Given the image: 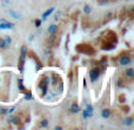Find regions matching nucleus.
I'll return each instance as SVG.
<instances>
[{"mask_svg": "<svg viewBox=\"0 0 134 130\" xmlns=\"http://www.w3.org/2000/svg\"><path fill=\"white\" fill-rule=\"evenodd\" d=\"M26 56H27V47L24 45L21 47V52H20V59H19V70L23 72L24 70V65H25V59H26Z\"/></svg>", "mask_w": 134, "mask_h": 130, "instance_id": "nucleus-1", "label": "nucleus"}, {"mask_svg": "<svg viewBox=\"0 0 134 130\" xmlns=\"http://www.w3.org/2000/svg\"><path fill=\"white\" fill-rule=\"evenodd\" d=\"M4 40H5V43H6L7 47H8L9 45L12 44V38L9 37V36H5V37H4Z\"/></svg>", "mask_w": 134, "mask_h": 130, "instance_id": "nucleus-15", "label": "nucleus"}, {"mask_svg": "<svg viewBox=\"0 0 134 130\" xmlns=\"http://www.w3.org/2000/svg\"><path fill=\"white\" fill-rule=\"evenodd\" d=\"M92 116H93V112L88 111V110H86V109L82 111V118L83 119H88V118H91Z\"/></svg>", "mask_w": 134, "mask_h": 130, "instance_id": "nucleus-11", "label": "nucleus"}, {"mask_svg": "<svg viewBox=\"0 0 134 130\" xmlns=\"http://www.w3.org/2000/svg\"><path fill=\"white\" fill-rule=\"evenodd\" d=\"M8 14L12 17V18H14V19H20L21 18V16L18 13V12H15V11H8Z\"/></svg>", "mask_w": 134, "mask_h": 130, "instance_id": "nucleus-13", "label": "nucleus"}, {"mask_svg": "<svg viewBox=\"0 0 134 130\" xmlns=\"http://www.w3.org/2000/svg\"><path fill=\"white\" fill-rule=\"evenodd\" d=\"M101 116L104 117V118H108V117L111 116V110L109 109H104L101 111Z\"/></svg>", "mask_w": 134, "mask_h": 130, "instance_id": "nucleus-12", "label": "nucleus"}, {"mask_svg": "<svg viewBox=\"0 0 134 130\" xmlns=\"http://www.w3.org/2000/svg\"><path fill=\"white\" fill-rule=\"evenodd\" d=\"M124 74H125V77H126V78H130V79H132L133 77H134V70L132 69V67H130V69L125 70V72H124Z\"/></svg>", "mask_w": 134, "mask_h": 130, "instance_id": "nucleus-8", "label": "nucleus"}, {"mask_svg": "<svg viewBox=\"0 0 134 130\" xmlns=\"http://www.w3.org/2000/svg\"><path fill=\"white\" fill-rule=\"evenodd\" d=\"M55 40H57V34L55 33H52V34L48 37V39H47V45H48V46H53Z\"/></svg>", "mask_w": 134, "mask_h": 130, "instance_id": "nucleus-7", "label": "nucleus"}, {"mask_svg": "<svg viewBox=\"0 0 134 130\" xmlns=\"http://www.w3.org/2000/svg\"><path fill=\"white\" fill-rule=\"evenodd\" d=\"M91 12H92V8H91L90 5H86L85 7H83V13L85 14H90Z\"/></svg>", "mask_w": 134, "mask_h": 130, "instance_id": "nucleus-17", "label": "nucleus"}, {"mask_svg": "<svg viewBox=\"0 0 134 130\" xmlns=\"http://www.w3.org/2000/svg\"><path fill=\"white\" fill-rule=\"evenodd\" d=\"M86 110H88V111H91V112H93V107L88 103V104H86Z\"/></svg>", "mask_w": 134, "mask_h": 130, "instance_id": "nucleus-22", "label": "nucleus"}, {"mask_svg": "<svg viewBox=\"0 0 134 130\" xmlns=\"http://www.w3.org/2000/svg\"><path fill=\"white\" fill-rule=\"evenodd\" d=\"M69 111H71L72 114H78V112L81 111V109H80V107H79L76 103H73V104L71 105V108H69Z\"/></svg>", "mask_w": 134, "mask_h": 130, "instance_id": "nucleus-5", "label": "nucleus"}, {"mask_svg": "<svg viewBox=\"0 0 134 130\" xmlns=\"http://www.w3.org/2000/svg\"><path fill=\"white\" fill-rule=\"evenodd\" d=\"M131 62H132V58H131V56H128V54H125V56H122L120 58V65H122V66H126V65L131 64Z\"/></svg>", "mask_w": 134, "mask_h": 130, "instance_id": "nucleus-3", "label": "nucleus"}, {"mask_svg": "<svg viewBox=\"0 0 134 130\" xmlns=\"http://www.w3.org/2000/svg\"><path fill=\"white\" fill-rule=\"evenodd\" d=\"M133 124V117H127V118H125V121H124V126L126 127H130Z\"/></svg>", "mask_w": 134, "mask_h": 130, "instance_id": "nucleus-14", "label": "nucleus"}, {"mask_svg": "<svg viewBox=\"0 0 134 130\" xmlns=\"http://www.w3.org/2000/svg\"><path fill=\"white\" fill-rule=\"evenodd\" d=\"M57 31H58V25L52 24V25L48 26V33L49 34H52V33H57Z\"/></svg>", "mask_w": 134, "mask_h": 130, "instance_id": "nucleus-9", "label": "nucleus"}, {"mask_svg": "<svg viewBox=\"0 0 134 130\" xmlns=\"http://www.w3.org/2000/svg\"><path fill=\"white\" fill-rule=\"evenodd\" d=\"M55 130H61V127H55Z\"/></svg>", "mask_w": 134, "mask_h": 130, "instance_id": "nucleus-25", "label": "nucleus"}, {"mask_svg": "<svg viewBox=\"0 0 134 130\" xmlns=\"http://www.w3.org/2000/svg\"><path fill=\"white\" fill-rule=\"evenodd\" d=\"M18 84H19V89H20V90L23 91L24 93H25L26 90H25V86H24V84H23V79H21V81L19 79V81H18Z\"/></svg>", "mask_w": 134, "mask_h": 130, "instance_id": "nucleus-18", "label": "nucleus"}, {"mask_svg": "<svg viewBox=\"0 0 134 130\" xmlns=\"http://www.w3.org/2000/svg\"><path fill=\"white\" fill-rule=\"evenodd\" d=\"M45 52H46V54H47V56H49V54H51V51H48V50H46V51H45Z\"/></svg>", "mask_w": 134, "mask_h": 130, "instance_id": "nucleus-24", "label": "nucleus"}, {"mask_svg": "<svg viewBox=\"0 0 134 130\" xmlns=\"http://www.w3.org/2000/svg\"><path fill=\"white\" fill-rule=\"evenodd\" d=\"M5 49H7V45L5 43L4 38H0V50H5Z\"/></svg>", "mask_w": 134, "mask_h": 130, "instance_id": "nucleus-16", "label": "nucleus"}, {"mask_svg": "<svg viewBox=\"0 0 134 130\" xmlns=\"http://www.w3.org/2000/svg\"><path fill=\"white\" fill-rule=\"evenodd\" d=\"M100 73H101V70L99 69V67H94V69H92L90 71V78L92 82H95L98 78H99Z\"/></svg>", "mask_w": 134, "mask_h": 130, "instance_id": "nucleus-2", "label": "nucleus"}, {"mask_svg": "<svg viewBox=\"0 0 134 130\" xmlns=\"http://www.w3.org/2000/svg\"><path fill=\"white\" fill-rule=\"evenodd\" d=\"M1 21H5V20H4V19H1V18H0V23H1Z\"/></svg>", "mask_w": 134, "mask_h": 130, "instance_id": "nucleus-26", "label": "nucleus"}, {"mask_svg": "<svg viewBox=\"0 0 134 130\" xmlns=\"http://www.w3.org/2000/svg\"><path fill=\"white\" fill-rule=\"evenodd\" d=\"M61 14H63V12H60V11H59V12H57V14H55V20H58V19L60 18V16H61Z\"/></svg>", "mask_w": 134, "mask_h": 130, "instance_id": "nucleus-23", "label": "nucleus"}, {"mask_svg": "<svg viewBox=\"0 0 134 130\" xmlns=\"http://www.w3.org/2000/svg\"><path fill=\"white\" fill-rule=\"evenodd\" d=\"M8 122H11V123L18 126V124L20 123V118H19L18 116H11V117H9V119H8Z\"/></svg>", "mask_w": 134, "mask_h": 130, "instance_id": "nucleus-10", "label": "nucleus"}, {"mask_svg": "<svg viewBox=\"0 0 134 130\" xmlns=\"http://www.w3.org/2000/svg\"><path fill=\"white\" fill-rule=\"evenodd\" d=\"M54 9H55V8H54V7H51V8H48V9H47V11H45V12H44V14H42V18H41V20H46V19L48 18V17L51 16V14L54 12Z\"/></svg>", "mask_w": 134, "mask_h": 130, "instance_id": "nucleus-6", "label": "nucleus"}, {"mask_svg": "<svg viewBox=\"0 0 134 130\" xmlns=\"http://www.w3.org/2000/svg\"><path fill=\"white\" fill-rule=\"evenodd\" d=\"M0 115H2V116L7 115V109L6 108H0Z\"/></svg>", "mask_w": 134, "mask_h": 130, "instance_id": "nucleus-21", "label": "nucleus"}, {"mask_svg": "<svg viewBox=\"0 0 134 130\" xmlns=\"http://www.w3.org/2000/svg\"><path fill=\"white\" fill-rule=\"evenodd\" d=\"M41 23H42L41 19H35V20H34V25H35V27H40V26H41Z\"/></svg>", "mask_w": 134, "mask_h": 130, "instance_id": "nucleus-20", "label": "nucleus"}, {"mask_svg": "<svg viewBox=\"0 0 134 130\" xmlns=\"http://www.w3.org/2000/svg\"><path fill=\"white\" fill-rule=\"evenodd\" d=\"M47 126H48V119H42L40 122V128H46Z\"/></svg>", "mask_w": 134, "mask_h": 130, "instance_id": "nucleus-19", "label": "nucleus"}, {"mask_svg": "<svg viewBox=\"0 0 134 130\" xmlns=\"http://www.w3.org/2000/svg\"><path fill=\"white\" fill-rule=\"evenodd\" d=\"M14 28L13 23H7V21H1L0 23V30H12Z\"/></svg>", "mask_w": 134, "mask_h": 130, "instance_id": "nucleus-4", "label": "nucleus"}]
</instances>
